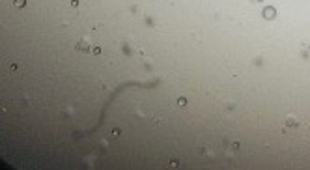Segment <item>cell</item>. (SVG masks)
I'll list each match as a JSON object with an SVG mask.
<instances>
[{
    "instance_id": "obj_6",
    "label": "cell",
    "mask_w": 310,
    "mask_h": 170,
    "mask_svg": "<svg viewBox=\"0 0 310 170\" xmlns=\"http://www.w3.org/2000/svg\"><path fill=\"white\" fill-rule=\"evenodd\" d=\"M92 52H93V54H101V49H99V47H93Z\"/></svg>"
},
{
    "instance_id": "obj_8",
    "label": "cell",
    "mask_w": 310,
    "mask_h": 170,
    "mask_svg": "<svg viewBox=\"0 0 310 170\" xmlns=\"http://www.w3.org/2000/svg\"><path fill=\"white\" fill-rule=\"evenodd\" d=\"M232 150H239V142H234V144H232Z\"/></svg>"
},
{
    "instance_id": "obj_2",
    "label": "cell",
    "mask_w": 310,
    "mask_h": 170,
    "mask_svg": "<svg viewBox=\"0 0 310 170\" xmlns=\"http://www.w3.org/2000/svg\"><path fill=\"white\" fill-rule=\"evenodd\" d=\"M88 49H90V43H86V39H82L77 45V50H88Z\"/></svg>"
},
{
    "instance_id": "obj_5",
    "label": "cell",
    "mask_w": 310,
    "mask_h": 170,
    "mask_svg": "<svg viewBox=\"0 0 310 170\" xmlns=\"http://www.w3.org/2000/svg\"><path fill=\"white\" fill-rule=\"evenodd\" d=\"M178 103H179L181 106H185V105H187V99H185V97H179V101H178Z\"/></svg>"
},
{
    "instance_id": "obj_3",
    "label": "cell",
    "mask_w": 310,
    "mask_h": 170,
    "mask_svg": "<svg viewBox=\"0 0 310 170\" xmlns=\"http://www.w3.org/2000/svg\"><path fill=\"white\" fill-rule=\"evenodd\" d=\"M24 4H26V0H15V6L17 8H22Z\"/></svg>"
},
{
    "instance_id": "obj_4",
    "label": "cell",
    "mask_w": 310,
    "mask_h": 170,
    "mask_svg": "<svg viewBox=\"0 0 310 170\" xmlns=\"http://www.w3.org/2000/svg\"><path fill=\"white\" fill-rule=\"evenodd\" d=\"M288 125H290V127H293V125H297V122L293 120V118H290V120H288Z\"/></svg>"
},
{
    "instance_id": "obj_9",
    "label": "cell",
    "mask_w": 310,
    "mask_h": 170,
    "mask_svg": "<svg viewBox=\"0 0 310 170\" xmlns=\"http://www.w3.org/2000/svg\"><path fill=\"white\" fill-rule=\"evenodd\" d=\"M71 6H73V8H77V6H78V0H71Z\"/></svg>"
},
{
    "instance_id": "obj_1",
    "label": "cell",
    "mask_w": 310,
    "mask_h": 170,
    "mask_svg": "<svg viewBox=\"0 0 310 170\" xmlns=\"http://www.w3.org/2000/svg\"><path fill=\"white\" fill-rule=\"evenodd\" d=\"M275 15H277V10H275L273 6H267L264 10V17L265 19H269V21H271V19H275Z\"/></svg>"
},
{
    "instance_id": "obj_7",
    "label": "cell",
    "mask_w": 310,
    "mask_h": 170,
    "mask_svg": "<svg viewBox=\"0 0 310 170\" xmlns=\"http://www.w3.org/2000/svg\"><path fill=\"white\" fill-rule=\"evenodd\" d=\"M120 133H121L120 129H112V136H118V135H120Z\"/></svg>"
}]
</instances>
